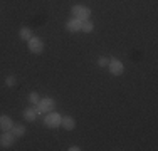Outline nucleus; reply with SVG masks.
Listing matches in <instances>:
<instances>
[{
  "label": "nucleus",
  "instance_id": "obj_1",
  "mask_svg": "<svg viewBox=\"0 0 158 151\" xmlns=\"http://www.w3.org/2000/svg\"><path fill=\"white\" fill-rule=\"evenodd\" d=\"M54 108H56V101L52 99V97H42V99L35 104L37 114H46V112H51V111H54Z\"/></svg>",
  "mask_w": 158,
  "mask_h": 151
},
{
  "label": "nucleus",
  "instance_id": "obj_2",
  "mask_svg": "<svg viewBox=\"0 0 158 151\" xmlns=\"http://www.w3.org/2000/svg\"><path fill=\"white\" fill-rule=\"evenodd\" d=\"M71 14L76 18H79V20H89V17H91V9L86 7V5H74L73 9H71Z\"/></svg>",
  "mask_w": 158,
  "mask_h": 151
},
{
  "label": "nucleus",
  "instance_id": "obj_3",
  "mask_svg": "<svg viewBox=\"0 0 158 151\" xmlns=\"http://www.w3.org/2000/svg\"><path fill=\"white\" fill-rule=\"evenodd\" d=\"M61 121H62V116L56 111H51V112H46V118H44V124L47 128H59L61 126Z\"/></svg>",
  "mask_w": 158,
  "mask_h": 151
},
{
  "label": "nucleus",
  "instance_id": "obj_4",
  "mask_svg": "<svg viewBox=\"0 0 158 151\" xmlns=\"http://www.w3.org/2000/svg\"><path fill=\"white\" fill-rule=\"evenodd\" d=\"M108 69L113 76H121L125 72V66H123L121 60L118 59H110V64H108Z\"/></svg>",
  "mask_w": 158,
  "mask_h": 151
},
{
  "label": "nucleus",
  "instance_id": "obj_5",
  "mask_svg": "<svg viewBox=\"0 0 158 151\" xmlns=\"http://www.w3.org/2000/svg\"><path fill=\"white\" fill-rule=\"evenodd\" d=\"M15 139H17V136L12 131H3V134H0V146L9 148V146H12L15 143Z\"/></svg>",
  "mask_w": 158,
  "mask_h": 151
},
{
  "label": "nucleus",
  "instance_id": "obj_6",
  "mask_svg": "<svg viewBox=\"0 0 158 151\" xmlns=\"http://www.w3.org/2000/svg\"><path fill=\"white\" fill-rule=\"evenodd\" d=\"M29 49H31V52H34V54H40V52L44 51V42L40 37H34L29 40Z\"/></svg>",
  "mask_w": 158,
  "mask_h": 151
},
{
  "label": "nucleus",
  "instance_id": "obj_7",
  "mask_svg": "<svg viewBox=\"0 0 158 151\" xmlns=\"http://www.w3.org/2000/svg\"><path fill=\"white\" fill-rule=\"evenodd\" d=\"M81 25H82V20H79L76 17L66 22V29L69 30V32H79V30H81Z\"/></svg>",
  "mask_w": 158,
  "mask_h": 151
},
{
  "label": "nucleus",
  "instance_id": "obj_8",
  "mask_svg": "<svg viewBox=\"0 0 158 151\" xmlns=\"http://www.w3.org/2000/svg\"><path fill=\"white\" fill-rule=\"evenodd\" d=\"M12 126H14V121L9 118V116H0V129L2 131H10L12 129Z\"/></svg>",
  "mask_w": 158,
  "mask_h": 151
},
{
  "label": "nucleus",
  "instance_id": "obj_9",
  "mask_svg": "<svg viewBox=\"0 0 158 151\" xmlns=\"http://www.w3.org/2000/svg\"><path fill=\"white\" fill-rule=\"evenodd\" d=\"M22 116H24V119L25 121H29V123H32V121H35L37 119V111H35V108H27L24 112H22Z\"/></svg>",
  "mask_w": 158,
  "mask_h": 151
},
{
  "label": "nucleus",
  "instance_id": "obj_10",
  "mask_svg": "<svg viewBox=\"0 0 158 151\" xmlns=\"http://www.w3.org/2000/svg\"><path fill=\"white\" fill-rule=\"evenodd\" d=\"M61 126L64 128V129L71 131L76 128V121H74V118H71V116H64L62 121H61Z\"/></svg>",
  "mask_w": 158,
  "mask_h": 151
},
{
  "label": "nucleus",
  "instance_id": "obj_11",
  "mask_svg": "<svg viewBox=\"0 0 158 151\" xmlns=\"http://www.w3.org/2000/svg\"><path fill=\"white\" fill-rule=\"evenodd\" d=\"M19 35H20L22 40H25V42H29V40L32 39V30L29 27H22L20 32H19Z\"/></svg>",
  "mask_w": 158,
  "mask_h": 151
},
{
  "label": "nucleus",
  "instance_id": "obj_12",
  "mask_svg": "<svg viewBox=\"0 0 158 151\" xmlns=\"http://www.w3.org/2000/svg\"><path fill=\"white\" fill-rule=\"evenodd\" d=\"M10 131H12V133L15 134L17 138H22V136L25 134V126H24V124H14Z\"/></svg>",
  "mask_w": 158,
  "mask_h": 151
},
{
  "label": "nucleus",
  "instance_id": "obj_13",
  "mask_svg": "<svg viewBox=\"0 0 158 151\" xmlns=\"http://www.w3.org/2000/svg\"><path fill=\"white\" fill-rule=\"evenodd\" d=\"M94 30V24L91 20H82V25H81V32L84 34H91Z\"/></svg>",
  "mask_w": 158,
  "mask_h": 151
},
{
  "label": "nucleus",
  "instance_id": "obj_14",
  "mask_svg": "<svg viewBox=\"0 0 158 151\" xmlns=\"http://www.w3.org/2000/svg\"><path fill=\"white\" fill-rule=\"evenodd\" d=\"M29 101H31V104H34V106H35V104L40 101L39 94H37V92H31V96H29Z\"/></svg>",
  "mask_w": 158,
  "mask_h": 151
},
{
  "label": "nucleus",
  "instance_id": "obj_15",
  "mask_svg": "<svg viewBox=\"0 0 158 151\" xmlns=\"http://www.w3.org/2000/svg\"><path fill=\"white\" fill-rule=\"evenodd\" d=\"M15 77H14V76H9V77L5 79V86L7 88H12V86H15Z\"/></svg>",
  "mask_w": 158,
  "mask_h": 151
},
{
  "label": "nucleus",
  "instance_id": "obj_16",
  "mask_svg": "<svg viewBox=\"0 0 158 151\" xmlns=\"http://www.w3.org/2000/svg\"><path fill=\"white\" fill-rule=\"evenodd\" d=\"M108 64H110L108 57H99V59H98V66H99V67H108Z\"/></svg>",
  "mask_w": 158,
  "mask_h": 151
},
{
  "label": "nucleus",
  "instance_id": "obj_17",
  "mask_svg": "<svg viewBox=\"0 0 158 151\" xmlns=\"http://www.w3.org/2000/svg\"><path fill=\"white\" fill-rule=\"evenodd\" d=\"M69 149H71V151H79V149H81V148H79V146H71Z\"/></svg>",
  "mask_w": 158,
  "mask_h": 151
}]
</instances>
